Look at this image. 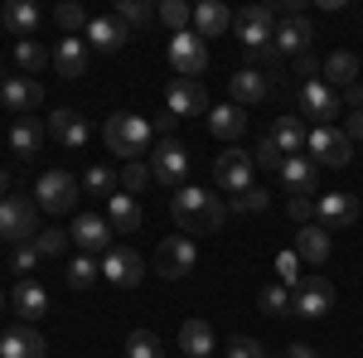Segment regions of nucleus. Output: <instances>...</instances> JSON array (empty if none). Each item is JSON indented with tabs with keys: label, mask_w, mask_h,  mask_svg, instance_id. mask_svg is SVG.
<instances>
[{
	"label": "nucleus",
	"mask_w": 363,
	"mask_h": 358,
	"mask_svg": "<svg viewBox=\"0 0 363 358\" xmlns=\"http://www.w3.org/2000/svg\"><path fill=\"white\" fill-rule=\"evenodd\" d=\"M277 179L286 184L291 198H310V194H315V179H320V165H315L310 155H286V165L277 169Z\"/></svg>",
	"instance_id": "18"
},
{
	"label": "nucleus",
	"mask_w": 363,
	"mask_h": 358,
	"mask_svg": "<svg viewBox=\"0 0 363 358\" xmlns=\"http://www.w3.org/2000/svg\"><path fill=\"white\" fill-rule=\"evenodd\" d=\"M102 276H107L112 286H121V291H136L140 281H145V262H140L131 247H112L102 257Z\"/></svg>",
	"instance_id": "17"
},
{
	"label": "nucleus",
	"mask_w": 363,
	"mask_h": 358,
	"mask_svg": "<svg viewBox=\"0 0 363 358\" xmlns=\"http://www.w3.org/2000/svg\"><path fill=\"white\" fill-rule=\"evenodd\" d=\"M169 218H174V228L189 237V233H218V228L228 223V208L218 203V194H208V189H174Z\"/></svg>",
	"instance_id": "1"
},
{
	"label": "nucleus",
	"mask_w": 363,
	"mask_h": 358,
	"mask_svg": "<svg viewBox=\"0 0 363 358\" xmlns=\"http://www.w3.org/2000/svg\"><path fill=\"white\" fill-rule=\"evenodd\" d=\"M83 189H87V194H107V198H112V189H116V174H112L107 165H92V169L83 174Z\"/></svg>",
	"instance_id": "44"
},
{
	"label": "nucleus",
	"mask_w": 363,
	"mask_h": 358,
	"mask_svg": "<svg viewBox=\"0 0 363 358\" xmlns=\"http://www.w3.org/2000/svg\"><path fill=\"white\" fill-rule=\"evenodd\" d=\"M68 237L83 247V257H107L112 252V223L97 218V213H78L73 228H68Z\"/></svg>",
	"instance_id": "13"
},
{
	"label": "nucleus",
	"mask_w": 363,
	"mask_h": 358,
	"mask_svg": "<svg viewBox=\"0 0 363 358\" xmlns=\"http://www.w3.org/2000/svg\"><path fill=\"white\" fill-rule=\"evenodd\" d=\"M15 63H20L25 73H44V68L54 63V54H49L39 39H20V44H15Z\"/></svg>",
	"instance_id": "35"
},
{
	"label": "nucleus",
	"mask_w": 363,
	"mask_h": 358,
	"mask_svg": "<svg viewBox=\"0 0 363 358\" xmlns=\"http://www.w3.org/2000/svg\"><path fill=\"white\" fill-rule=\"evenodd\" d=\"M34 194H39V208L58 218V213H73V203H78V179L63 174V169H49V174H39Z\"/></svg>",
	"instance_id": "9"
},
{
	"label": "nucleus",
	"mask_w": 363,
	"mask_h": 358,
	"mask_svg": "<svg viewBox=\"0 0 363 358\" xmlns=\"http://www.w3.org/2000/svg\"><path fill=\"white\" fill-rule=\"evenodd\" d=\"M252 174H257V165H252L247 150H238V145H228L223 155L213 160V179H218L223 189H233V194H247L252 189Z\"/></svg>",
	"instance_id": "12"
},
{
	"label": "nucleus",
	"mask_w": 363,
	"mask_h": 358,
	"mask_svg": "<svg viewBox=\"0 0 363 358\" xmlns=\"http://www.w3.org/2000/svg\"><path fill=\"white\" fill-rule=\"evenodd\" d=\"M320 68H325V63H320L315 54H301V58H296V73H301L306 83H310V78H320Z\"/></svg>",
	"instance_id": "51"
},
{
	"label": "nucleus",
	"mask_w": 363,
	"mask_h": 358,
	"mask_svg": "<svg viewBox=\"0 0 363 358\" xmlns=\"http://www.w3.org/2000/svg\"><path fill=\"white\" fill-rule=\"evenodd\" d=\"M194 267H199V247H194V237H184V233H169L165 242L155 247V272L165 276V281H179Z\"/></svg>",
	"instance_id": "7"
},
{
	"label": "nucleus",
	"mask_w": 363,
	"mask_h": 358,
	"mask_svg": "<svg viewBox=\"0 0 363 358\" xmlns=\"http://www.w3.org/2000/svg\"><path fill=\"white\" fill-rule=\"evenodd\" d=\"M107 223H112V233H136L140 228V203L131 194H112V198H107Z\"/></svg>",
	"instance_id": "34"
},
{
	"label": "nucleus",
	"mask_w": 363,
	"mask_h": 358,
	"mask_svg": "<svg viewBox=\"0 0 363 358\" xmlns=\"http://www.w3.org/2000/svg\"><path fill=\"white\" fill-rule=\"evenodd\" d=\"M116 20L126 29H140V25L155 20V5H145V0H121V5H116Z\"/></svg>",
	"instance_id": "37"
},
{
	"label": "nucleus",
	"mask_w": 363,
	"mask_h": 358,
	"mask_svg": "<svg viewBox=\"0 0 363 358\" xmlns=\"http://www.w3.org/2000/svg\"><path fill=\"white\" fill-rule=\"evenodd\" d=\"M0 310H5V291H0Z\"/></svg>",
	"instance_id": "56"
},
{
	"label": "nucleus",
	"mask_w": 363,
	"mask_h": 358,
	"mask_svg": "<svg viewBox=\"0 0 363 358\" xmlns=\"http://www.w3.org/2000/svg\"><path fill=\"white\" fill-rule=\"evenodd\" d=\"M44 136H49V126H39L34 116H20V121L10 126V150H15L20 160H29V155H39Z\"/></svg>",
	"instance_id": "29"
},
{
	"label": "nucleus",
	"mask_w": 363,
	"mask_h": 358,
	"mask_svg": "<svg viewBox=\"0 0 363 358\" xmlns=\"http://www.w3.org/2000/svg\"><path fill=\"white\" fill-rule=\"evenodd\" d=\"M34 262H39V247H34V242L10 247V272H34Z\"/></svg>",
	"instance_id": "48"
},
{
	"label": "nucleus",
	"mask_w": 363,
	"mask_h": 358,
	"mask_svg": "<svg viewBox=\"0 0 363 358\" xmlns=\"http://www.w3.org/2000/svg\"><path fill=\"white\" fill-rule=\"evenodd\" d=\"M165 111L174 121H184V116H199V111H208V92L194 83V78H174L165 87Z\"/></svg>",
	"instance_id": "16"
},
{
	"label": "nucleus",
	"mask_w": 363,
	"mask_h": 358,
	"mask_svg": "<svg viewBox=\"0 0 363 358\" xmlns=\"http://www.w3.org/2000/svg\"><path fill=\"white\" fill-rule=\"evenodd\" d=\"M83 34H87V39H92V49H102V54H116V49H121V44L131 39V29L121 25L116 15H92V20H87V29H83Z\"/></svg>",
	"instance_id": "22"
},
{
	"label": "nucleus",
	"mask_w": 363,
	"mask_h": 358,
	"mask_svg": "<svg viewBox=\"0 0 363 358\" xmlns=\"http://www.w3.org/2000/svg\"><path fill=\"white\" fill-rule=\"evenodd\" d=\"M277 20H281V10H272V5H247V10H238V15H233L238 44H242L247 54H267V49H272V34H277Z\"/></svg>",
	"instance_id": "3"
},
{
	"label": "nucleus",
	"mask_w": 363,
	"mask_h": 358,
	"mask_svg": "<svg viewBox=\"0 0 363 358\" xmlns=\"http://www.w3.org/2000/svg\"><path fill=\"white\" fill-rule=\"evenodd\" d=\"M267 136L277 140L281 155H301V150H306V140H310V131H306V121H301V116H277Z\"/></svg>",
	"instance_id": "26"
},
{
	"label": "nucleus",
	"mask_w": 363,
	"mask_h": 358,
	"mask_svg": "<svg viewBox=\"0 0 363 358\" xmlns=\"http://www.w3.org/2000/svg\"><path fill=\"white\" fill-rule=\"evenodd\" d=\"M97 276H102V267H97L92 257H73V262H68V286H73V291H87Z\"/></svg>",
	"instance_id": "40"
},
{
	"label": "nucleus",
	"mask_w": 363,
	"mask_h": 358,
	"mask_svg": "<svg viewBox=\"0 0 363 358\" xmlns=\"http://www.w3.org/2000/svg\"><path fill=\"white\" fill-rule=\"evenodd\" d=\"M208 131H213L218 140H238L242 131H247V111H242V107H233V102L213 107V111H208Z\"/></svg>",
	"instance_id": "32"
},
{
	"label": "nucleus",
	"mask_w": 363,
	"mask_h": 358,
	"mask_svg": "<svg viewBox=\"0 0 363 358\" xmlns=\"http://www.w3.org/2000/svg\"><path fill=\"white\" fill-rule=\"evenodd\" d=\"M68 242H73V237H68L63 228H44V233L34 237V247H39V257H63V252H68Z\"/></svg>",
	"instance_id": "42"
},
{
	"label": "nucleus",
	"mask_w": 363,
	"mask_h": 358,
	"mask_svg": "<svg viewBox=\"0 0 363 358\" xmlns=\"http://www.w3.org/2000/svg\"><path fill=\"white\" fill-rule=\"evenodd\" d=\"M49 354V344H44V334L39 330H10L0 334V358H44Z\"/></svg>",
	"instance_id": "24"
},
{
	"label": "nucleus",
	"mask_w": 363,
	"mask_h": 358,
	"mask_svg": "<svg viewBox=\"0 0 363 358\" xmlns=\"http://www.w3.org/2000/svg\"><path fill=\"white\" fill-rule=\"evenodd\" d=\"M228 358H267V349H262L257 339H247V334H238V339L228 344Z\"/></svg>",
	"instance_id": "49"
},
{
	"label": "nucleus",
	"mask_w": 363,
	"mask_h": 358,
	"mask_svg": "<svg viewBox=\"0 0 363 358\" xmlns=\"http://www.w3.org/2000/svg\"><path fill=\"white\" fill-rule=\"evenodd\" d=\"M54 73L58 78H83L87 73V44L83 39H58L54 44Z\"/></svg>",
	"instance_id": "27"
},
{
	"label": "nucleus",
	"mask_w": 363,
	"mask_h": 358,
	"mask_svg": "<svg viewBox=\"0 0 363 358\" xmlns=\"http://www.w3.org/2000/svg\"><path fill=\"white\" fill-rule=\"evenodd\" d=\"M10 305H15V315L25 320V325H34V320H44L49 315V291L39 286V281H15V296H10Z\"/></svg>",
	"instance_id": "20"
},
{
	"label": "nucleus",
	"mask_w": 363,
	"mask_h": 358,
	"mask_svg": "<svg viewBox=\"0 0 363 358\" xmlns=\"http://www.w3.org/2000/svg\"><path fill=\"white\" fill-rule=\"evenodd\" d=\"M296 107H301V116H315L320 126H335V116H339V92L325 83V78H310V83H301Z\"/></svg>",
	"instance_id": "11"
},
{
	"label": "nucleus",
	"mask_w": 363,
	"mask_h": 358,
	"mask_svg": "<svg viewBox=\"0 0 363 358\" xmlns=\"http://www.w3.org/2000/svg\"><path fill=\"white\" fill-rule=\"evenodd\" d=\"M49 136H54L58 145H68V150H83L87 145V121L73 107H54V116H49Z\"/></svg>",
	"instance_id": "21"
},
{
	"label": "nucleus",
	"mask_w": 363,
	"mask_h": 358,
	"mask_svg": "<svg viewBox=\"0 0 363 358\" xmlns=\"http://www.w3.org/2000/svg\"><path fill=\"white\" fill-rule=\"evenodd\" d=\"M155 20H165L174 34H184V29L194 25V10H189L184 0H160V5H155Z\"/></svg>",
	"instance_id": "36"
},
{
	"label": "nucleus",
	"mask_w": 363,
	"mask_h": 358,
	"mask_svg": "<svg viewBox=\"0 0 363 358\" xmlns=\"http://www.w3.org/2000/svg\"><path fill=\"white\" fill-rule=\"evenodd\" d=\"M169 68L179 73V78H203L208 73V44L199 39L194 29H184V34H169Z\"/></svg>",
	"instance_id": "6"
},
{
	"label": "nucleus",
	"mask_w": 363,
	"mask_h": 358,
	"mask_svg": "<svg viewBox=\"0 0 363 358\" xmlns=\"http://www.w3.org/2000/svg\"><path fill=\"white\" fill-rule=\"evenodd\" d=\"M306 150H310L315 165H330V169H344L349 160H354V140L344 136L339 126H315L310 140H306Z\"/></svg>",
	"instance_id": "8"
},
{
	"label": "nucleus",
	"mask_w": 363,
	"mask_h": 358,
	"mask_svg": "<svg viewBox=\"0 0 363 358\" xmlns=\"http://www.w3.org/2000/svg\"><path fill=\"white\" fill-rule=\"evenodd\" d=\"M252 165H257V169H281V165H286V155L277 150V140H272V136H262L257 145H252Z\"/></svg>",
	"instance_id": "41"
},
{
	"label": "nucleus",
	"mask_w": 363,
	"mask_h": 358,
	"mask_svg": "<svg viewBox=\"0 0 363 358\" xmlns=\"http://www.w3.org/2000/svg\"><path fill=\"white\" fill-rule=\"evenodd\" d=\"M257 305H262V315H291V291L277 281V286L262 291V301H257Z\"/></svg>",
	"instance_id": "43"
},
{
	"label": "nucleus",
	"mask_w": 363,
	"mask_h": 358,
	"mask_svg": "<svg viewBox=\"0 0 363 358\" xmlns=\"http://www.w3.org/2000/svg\"><path fill=\"white\" fill-rule=\"evenodd\" d=\"M320 73H325V83H330V87H354V83L363 78L359 58L349 54V49H339V54H330V58H325V68H320Z\"/></svg>",
	"instance_id": "33"
},
{
	"label": "nucleus",
	"mask_w": 363,
	"mask_h": 358,
	"mask_svg": "<svg viewBox=\"0 0 363 358\" xmlns=\"http://www.w3.org/2000/svg\"><path fill=\"white\" fill-rule=\"evenodd\" d=\"M286 358H315V344H291Z\"/></svg>",
	"instance_id": "54"
},
{
	"label": "nucleus",
	"mask_w": 363,
	"mask_h": 358,
	"mask_svg": "<svg viewBox=\"0 0 363 358\" xmlns=\"http://www.w3.org/2000/svg\"><path fill=\"white\" fill-rule=\"evenodd\" d=\"M0 198H5V169H0Z\"/></svg>",
	"instance_id": "55"
},
{
	"label": "nucleus",
	"mask_w": 363,
	"mask_h": 358,
	"mask_svg": "<svg viewBox=\"0 0 363 358\" xmlns=\"http://www.w3.org/2000/svg\"><path fill=\"white\" fill-rule=\"evenodd\" d=\"M344 136H349V140H363V111H354V116L344 121Z\"/></svg>",
	"instance_id": "52"
},
{
	"label": "nucleus",
	"mask_w": 363,
	"mask_h": 358,
	"mask_svg": "<svg viewBox=\"0 0 363 358\" xmlns=\"http://www.w3.org/2000/svg\"><path fill=\"white\" fill-rule=\"evenodd\" d=\"M116 184H121V194H140L150 184V165H145V160H126L121 174H116Z\"/></svg>",
	"instance_id": "38"
},
{
	"label": "nucleus",
	"mask_w": 363,
	"mask_h": 358,
	"mask_svg": "<svg viewBox=\"0 0 363 358\" xmlns=\"http://www.w3.org/2000/svg\"><path fill=\"white\" fill-rule=\"evenodd\" d=\"M126 358H165V344H160L150 330H136L131 339H126Z\"/></svg>",
	"instance_id": "39"
},
{
	"label": "nucleus",
	"mask_w": 363,
	"mask_h": 358,
	"mask_svg": "<svg viewBox=\"0 0 363 358\" xmlns=\"http://www.w3.org/2000/svg\"><path fill=\"white\" fill-rule=\"evenodd\" d=\"M286 208H291V218L301 223V228H310V223H315V198H291Z\"/></svg>",
	"instance_id": "50"
},
{
	"label": "nucleus",
	"mask_w": 363,
	"mask_h": 358,
	"mask_svg": "<svg viewBox=\"0 0 363 358\" xmlns=\"http://www.w3.org/2000/svg\"><path fill=\"white\" fill-rule=\"evenodd\" d=\"M179 349H184V358H213V330H208V320H184L179 325Z\"/></svg>",
	"instance_id": "30"
},
{
	"label": "nucleus",
	"mask_w": 363,
	"mask_h": 358,
	"mask_svg": "<svg viewBox=\"0 0 363 358\" xmlns=\"http://www.w3.org/2000/svg\"><path fill=\"white\" fill-rule=\"evenodd\" d=\"M223 29H233V10H228L223 0H203L194 5V34L208 44V39H218Z\"/></svg>",
	"instance_id": "23"
},
{
	"label": "nucleus",
	"mask_w": 363,
	"mask_h": 358,
	"mask_svg": "<svg viewBox=\"0 0 363 358\" xmlns=\"http://www.w3.org/2000/svg\"><path fill=\"white\" fill-rule=\"evenodd\" d=\"M150 179H160V184H179L184 179V169H189V150L179 145V140L169 136V140H160L155 150H150Z\"/></svg>",
	"instance_id": "15"
},
{
	"label": "nucleus",
	"mask_w": 363,
	"mask_h": 358,
	"mask_svg": "<svg viewBox=\"0 0 363 358\" xmlns=\"http://www.w3.org/2000/svg\"><path fill=\"white\" fill-rule=\"evenodd\" d=\"M0 237H5L10 247L34 242V237H39V203H29L20 194H5V198H0Z\"/></svg>",
	"instance_id": "4"
},
{
	"label": "nucleus",
	"mask_w": 363,
	"mask_h": 358,
	"mask_svg": "<svg viewBox=\"0 0 363 358\" xmlns=\"http://www.w3.org/2000/svg\"><path fill=\"white\" fill-rule=\"evenodd\" d=\"M296 257L306 262V267H325V257H330V233L320 228V223H310L296 233Z\"/></svg>",
	"instance_id": "28"
},
{
	"label": "nucleus",
	"mask_w": 363,
	"mask_h": 358,
	"mask_svg": "<svg viewBox=\"0 0 363 358\" xmlns=\"http://www.w3.org/2000/svg\"><path fill=\"white\" fill-rule=\"evenodd\" d=\"M0 20H5V29H10V34L29 39V34L39 29V20H44V15H39V5H34V0H10V5L0 10Z\"/></svg>",
	"instance_id": "31"
},
{
	"label": "nucleus",
	"mask_w": 363,
	"mask_h": 358,
	"mask_svg": "<svg viewBox=\"0 0 363 358\" xmlns=\"http://www.w3.org/2000/svg\"><path fill=\"white\" fill-rule=\"evenodd\" d=\"M277 272H281V286H286V291H296V286H301V257H296V247L277 252Z\"/></svg>",
	"instance_id": "46"
},
{
	"label": "nucleus",
	"mask_w": 363,
	"mask_h": 358,
	"mask_svg": "<svg viewBox=\"0 0 363 358\" xmlns=\"http://www.w3.org/2000/svg\"><path fill=\"white\" fill-rule=\"evenodd\" d=\"M267 203H272V194L257 189V184H252L247 194H233V213H262Z\"/></svg>",
	"instance_id": "45"
},
{
	"label": "nucleus",
	"mask_w": 363,
	"mask_h": 358,
	"mask_svg": "<svg viewBox=\"0 0 363 358\" xmlns=\"http://www.w3.org/2000/svg\"><path fill=\"white\" fill-rule=\"evenodd\" d=\"M344 102L354 111H363V83H354V87H344Z\"/></svg>",
	"instance_id": "53"
},
{
	"label": "nucleus",
	"mask_w": 363,
	"mask_h": 358,
	"mask_svg": "<svg viewBox=\"0 0 363 358\" xmlns=\"http://www.w3.org/2000/svg\"><path fill=\"white\" fill-rule=\"evenodd\" d=\"M315 223H320L325 233L354 228V223H359V198H354V194H320V198H315Z\"/></svg>",
	"instance_id": "14"
},
{
	"label": "nucleus",
	"mask_w": 363,
	"mask_h": 358,
	"mask_svg": "<svg viewBox=\"0 0 363 358\" xmlns=\"http://www.w3.org/2000/svg\"><path fill=\"white\" fill-rule=\"evenodd\" d=\"M107 150L112 155H121V160H140L145 155V145H150V121L145 116H136V111H116V116H107Z\"/></svg>",
	"instance_id": "2"
},
{
	"label": "nucleus",
	"mask_w": 363,
	"mask_h": 358,
	"mask_svg": "<svg viewBox=\"0 0 363 358\" xmlns=\"http://www.w3.org/2000/svg\"><path fill=\"white\" fill-rule=\"evenodd\" d=\"M310 39H315V25H310L306 15H281L277 34H272V54L277 58H301V54H310Z\"/></svg>",
	"instance_id": "10"
},
{
	"label": "nucleus",
	"mask_w": 363,
	"mask_h": 358,
	"mask_svg": "<svg viewBox=\"0 0 363 358\" xmlns=\"http://www.w3.org/2000/svg\"><path fill=\"white\" fill-rule=\"evenodd\" d=\"M335 310V286L325 281V276H301V286L291 291V315H301V320H325Z\"/></svg>",
	"instance_id": "5"
},
{
	"label": "nucleus",
	"mask_w": 363,
	"mask_h": 358,
	"mask_svg": "<svg viewBox=\"0 0 363 358\" xmlns=\"http://www.w3.org/2000/svg\"><path fill=\"white\" fill-rule=\"evenodd\" d=\"M54 20H58V29H68V34H78V29H87V10H83V5H73V0H68V5H58V10H54Z\"/></svg>",
	"instance_id": "47"
},
{
	"label": "nucleus",
	"mask_w": 363,
	"mask_h": 358,
	"mask_svg": "<svg viewBox=\"0 0 363 358\" xmlns=\"http://www.w3.org/2000/svg\"><path fill=\"white\" fill-rule=\"evenodd\" d=\"M0 97H5L10 111H34L44 102V87L34 83V78H0Z\"/></svg>",
	"instance_id": "25"
},
{
	"label": "nucleus",
	"mask_w": 363,
	"mask_h": 358,
	"mask_svg": "<svg viewBox=\"0 0 363 358\" xmlns=\"http://www.w3.org/2000/svg\"><path fill=\"white\" fill-rule=\"evenodd\" d=\"M228 92H233V107H252V102H262V97L272 92V73H262V68H242V73L228 78Z\"/></svg>",
	"instance_id": "19"
}]
</instances>
